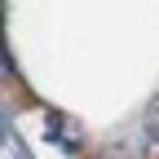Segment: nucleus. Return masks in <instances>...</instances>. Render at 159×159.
Listing matches in <instances>:
<instances>
[{"label": "nucleus", "instance_id": "nucleus-2", "mask_svg": "<svg viewBox=\"0 0 159 159\" xmlns=\"http://www.w3.org/2000/svg\"><path fill=\"white\" fill-rule=\"evenodd\" d=\"M146 133H150V142H159V93L150 97V111H146Z\"/></svg>", "mask_w": 159, "mask_h": 159}, {"label": "nucleus", "instance_id": "nucleus-1", "mask_svg": "<svg viewBox=\"0 0 159 159\" xmlns=\"http://www.w3.org/2000/svg\"><path fill=\"white\" fill-rule=\"evenodd\" d=\"M44 128H49V137H53L62 150H75L80 142H84V128H80L66 111H49V115H44Z\"/></svg>", "mask_w": 159, "mask_h": 159}]
</instances>
